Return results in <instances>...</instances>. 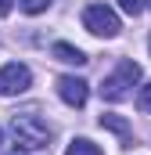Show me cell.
<instances>
[{"label": "cell", "mask_w": 151, "mask_h": 155, "mask_svg": "<svg viewBox=\"0 0 151 155\" xmlns=\"http://www.w3.org/2000/svg\"><path fill=\"white\" fill-rule=\"evenodd\" d=\"M29 87H33V72H29V65H22V61H7V65L0 69V97L25 94Z\"/></svg>", "instance_id": "277c9868"}, {"label": "cell", "mask_w": 151, "mask_h": 155, "mask_svg": "<svg viewBox=\"0 0 151 155\" xmlns=\"http://www.w3.org/2000/svg\"><path fill=\"white\" fill-rule=\"evenodd\" d=\"M101 126H104V130H112V134H119L122 141H130V123H126L122 116H115V112H104V116H101Z\"/></svg>", "instance_id": "52a82bcc"}, {"label": "cell", "mask_w": 151, "mask_h": 155, "mask_svg": "<svg viewBox=\"0 0 151 155\" xmlns=\"http://www.w3.org/2000/svg\"><path fill=\"white\" fill-rule=\"evenodd\" d=\"M0 137H4V130H0Z\"/></svg>", "instance_id": "5bb4252c"}, {"label": "cell", "mask_w": 151, "mask_h": 155, "mask_svg": "<svg viewBox=\"0 0 151 155\" xmlns=\"http://www.w3.org/2000/svg\"><path fill=\"white\" fill-rule=\"evenodd\" d=\"M58 97L69 108H83L86 97H90V83L79 79V76H58Z\"/></svg>", "instance_id": "5b68a950"}, {"label": "cell", "mask_w": 151, "mask_h": 155, "mask_svg": "<svg viewBox=\"0 0 151 155\" xmlns=\"http://www.w3.org/2000/svg\"><path fill=\"white\" fill-rule=\"evenodd\" d=\"M50 54H54L58 61H65V65H86V61H90V58H86L79 47H72V43H54Z\"/></svg>", "instance_id": "8992f818"}, {"label": "cell", "mask_w": 151, "mask_h": 155, "mask_svg": "<svg viewBox=\"0 0 151 155\" xmlns=\"http://www.w3.org/2000/svg\"><path fill=\"white\" fill-rule=\"evenodd\" d=\"M65 155H104V152H101L94 141H86V137H76L72 144L65 148Z\"/></svg>", "instance_id": "ba28073f"}, {"label": "cell", "mask_w": 151, "mask_h": 155, "mask_svg": "<svg viewBox=\"0 0 151 155\" xmlns=\"http://www.w3.org/2000/svg\"><path fill=\"white\" fill-rule=\"evenodd\" d=\"M83 29L94 33V36H101V40H112V36H119L122 22H119V15H115L108 4H90L83 11Z\"/></svg>", "instance_id": "3957f363"}, {"label": "cell", "mask_w": 151, "mask_h": 155, "mask_svg": "<svg viewBox=\"0 0 151 155\" xmlns=\"http://www.w3.org/2000/svg\"><path fill=\"white\" fill-rule=\"evenodd\" d=\"M119 7H122L126 15H133V18H137V15L144 11V0H119Z\"/></svg>", "instance_id": "8fae6325"}, {"label": "cell", "mask_w": 151, "mask_h": 155, "mask_svg": "<svg viewBox=\"0 0 151 155\" xmlns=\"http://www.w3.org/2000/svg\"><path fill=\"white\" fill-rule=\"evenodd\" d=\"M7 155H22V152H7Z\"/></svg>", "instance_id": "4fadbf2b"}, {"label": "cell", "mask_w": 151, "mask_h": 155, "mask_svg": "<svg viewBox=\"0 0 151 155\" xmlns=\"http://www.w3.org/2000/svg\"><path fill=\"white\" fill-rule=\"evenodd\" d=\"M137 108L151 116V83H144V87H140V94H137Z\"/></svg>", "instance_id": "9c48e42d"}, {"label": "cell", "mask_w": 151, "mask_h": 155, "mask_svg": "<svg viewBox=\"0 0 151 155\" xmlns=\"http://www.w3.org/2000/svg\"><path fill=\"white\" fill-rule=\"evenodd\" d=\"M11 7H14V0H0V18H7V15H11Z\"/></svg>", "instance_id": "7c38bea8"}, {"label": "cell", "mask_w": 151, "mask_h": 155, "mask_svg": "<svg viewBox=\"0 0 151 155\" xmlns=\"http://www.w3.org/2000/svg\"><path fill=\"white\" fill-rule=\"evenodd\" d=\"M137 83H140V65L130 61V58H122L112 76H104V83H101V97H104V101H126V97L133 94Z\"/></svg>", "instance_id": "7a4b0ae2"}, {"label": "cell", "mask_w": 151, "mask_h": 155, "mask_svg": "<svg viewBox=\"0 0 151 155\" xmlns=\"http://www.w3.org/2000/svg\"><path fill=\"white\" fill-rule=\"evenodd\" d=\"M148 43H151V40H148Z\"/></svg>", "instance_id": "9a60e30c"}, {"label": "cell", "mask_w": 151, "mask_h": 155, "mask_svg": "<svg viewBox=\"0 0 151 155\" xmlns=\"http://www.w3.org/2000/svg\"><path fill=\"white\" fill-rule=\"evenodd\" d=\"M11 134H14V144L25 148V152H36L50 144V126L36 116V112H22V116L11 119Z\"/></svg>", "instance_id": "6da1fadb"}, {"label": "cell", "mask_w": 151, "mask_h": 155, "mask_svg": "<svg viewBox=\"0 0 151 155\" xmlns=\"http://www.w3.org/2000/svg\"><path fill=\"white\" fill-rule=\"evenodd\" d=\"M50 7V0H22V11L25 15H40V11H47Z\"/></svg>", "instance_id": "30bf717a"}]
</instances>
